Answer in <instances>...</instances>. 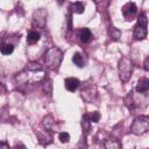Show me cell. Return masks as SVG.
I'll return each mask as SVG.
<instances>
[{
  "instance_id": "1",
  "label": "cell",
  "mask_w": 149,
  "mask_h": 149,
  "mask_svg": "<svg viewBox=\"0 0 149 149\" xmlns=\"http://www.w3.org/2000/svg\"><path fill=\"white\" fill-rule=\"evenodd\" d=\"M62 59H63V52L56 47H52V48L48 49L44 54L45 65L50 70H57L59 68L61 63H62Z\"/></svg>"
},
{
  "instance_id": "2",
  "label": "cell",
  "mask_w": 149,
  "mask_h": 149,
  "mask_svg": "<svg viewBox=\"0 0 149 149\" xmlns=\"http://www.w3.org/2000/svg\"><path fill=\"white\" fill-rule=\"evenodd\" d=\"M148 129H149V118L147 115H140L133 121L130 126V132L135 135H142L147 133Z\"/></svg>"
},
{
  "instance_id": "3",
  "label": "cell",
  "mask_w": 149,
  "mask_h": 149,
  "mask_svg": "<svg viewBox=\"0 0 149 149\" xmlns=\"http://www.w3.org/2000/svg\"><path fill=\"white\" fill-rule=\"evenodd\" d=\"M147 15L144 13L140 14L137 17V23L134 27V37L136 40H144L147 37Z\"/></svg>"
},
{
  "instance_id": "4",
  "label": "cell",
  "mask_w": 149,
  "mask_h": 149,
  "mask_svg": "<svg viewBox=\"0 0 149 149\" xmlns=\"http://www.w3.org/2000/svg\"><path fill=\"white\" fill-rule=\"evenodd\" d=\"M118 70H119V74H120V78L122 81H128L129 78H130V74H132V71H133V65H132V62L126 58V57H122L119 62V65H118Z\"/></svg>"
},
{
  "instance_id": "5",
  "label": "cell",
  "mask_w": 149,
  "mask_h": 149,
  "mask_svg": "<svg viewBox=\"0 0 149 149\" xmlns=\"http://www.w3.org/2000/svg\"><path fill=\"white\" fill-rule=\"evenodd\" d=\"M47 16L48 13L44 8H38L33 13V27L34 28H44L47 23Z\"/></svg>"
},
{
  "instance_id": "6",
  "label": "cell",
  "mask_w": 149,
  "mask_h": 149,
  "mask_svg": "<svg viewBox=\"0 0 149 149\" xmlns=\"http://www.w3.org/2000/svg\"><path fill=\"white\" fill-rule=\"evenodd\" d=\"M121 9H122V15L127 21H132L137 12V7L134 2H127Z\"/></svg>"
},
{
  "instance_id": "7",
  "label": "cell",
  "mask_w": 149,
  "mask_h": 149,
  "mask_svg": "<svg viewBox=\"0 0 149 149\" xmlns=\"http://www.w3.org/2000/svg\"><path fill=\"white\" fill-rule=\"evenodd\" d=\"M64 85H65V88H66L68 91H70V92H74V91L79 87L80 83H79V80H78L77 78L69 77V78H66V79L64 80Z\"/></svg>"
},
{
  "instance_id": "8",
  "label": "cell",
  "mask_w": 149,
  "mask_h": 149,
  "mask_svg": "<svg viewBox=\"0 0 149 149\" xmlns=\"http://www.w3.org/2000/svg\"><path fill=\"white\" fill-rule=\"evenodd\" d=\"M149 90V79L148 78H141L137 81L136 85V91L139 93H147Z\"/></svg>"
},
{
  "instance_id": "9",
  "label": "cell",
  "mask_w": 149,
  "mask_h": 149,
  "mask_svg": "<svg viewBox=\"0 0 149 149\" xmlns=\"http://www.w3.org/2000/svg\"><path fill=\"white\" fill-rule=\"evenodd\" d=\"M79 38L83 43H88L92 40V33L88 28H83L79 33Z\"/></svg>"
},
{
  "instance_id": "10",
  "label": "cell",
  "mask_w": 149,
  "mask_h": 149,
  "mask_svg": "<svg viewBox=\"0 0 149 149\" xmlns=\"http://www.w3.org/2000/svg\"><path fill=\"white\" fill-rule=\"evenodd\" d=\"M42 90L48 95H50L52 93V83L49 77H44V79L42 81Z\"/></svg>"
},
{
  "instance_id": "11",
  "label": "cell",
  "mask_w": 149,
  "mask_h": 149,
  "mask_svg": "<svg viewBox=\"0 0 149 149\" xmlns=\"http://www.w3.org/2000/svg\"><path fill=\"white\" fill-rule=\"evenodd\" d=\"M104 147L108 149H119L121 148V143L116 139H107L104 143Z\"/></svg>"
},
{
  "instance_id": "12",
  "label": "cell",
  "mask_w": 149,
  "mask_h": 149,
  "mask_svg": "<svg viewBox=\"0 0 149 149\" xmlns=\"http://www.w3.org/2000/svg\"><path fill=\"white\" fill-rule=\"evenodd\" d=\"M40 37H41V34H40L38 31H36V30H30V31L28 33V35H27V42H28L29 44H34V43H36V42L40 40Z\"/></svg>"
},
{
  "instance_id": "13",
  "label": "cell",
  "mask_w": 149,
  "mask_h": 149,
  "mask_svg": "<svg viewBox=\"0 0 149 149\" xmlns=\"http://www.w3.org/2000/svg\"><path fill=\"white\" fill-rule=\"evenodd\" d=\"M72 62H73L74 65H77L78 68L85 66V61H84V57L81 56L80 52H74V54H73V56H72Z\"/></svg>"
},
{
  "instance_id": "14",
  "label": "cell",
  "mask_w": 149,
  "mask_h": 149,
  "mask_svg": "<svg viewBox=\"0 0 149 149\" xmlns=\"http://www.w3.org/2000/svg\"><path fill=\"white\" fill-rule=\"evenodd\" d=\"M71 10L74 14H81L85 10V5L81 1H77V2H74V3L71 5Z\"/></svg>"
},
{
  "instance_id": "15",
  "label": "cell",
  "mask_w": 149,
  "mask_h": 149,
  "mask_svg": "<svg viewBox=\"0 0 149 149\" xmlns=\"http://www.w3.org/2000/svg\"><path fill=\"white\" fill-rule=\"evenodd\" d=\"M54 125H55V120L51 115H48L43 119V126L45 129H51L54 127Z\"/></svg>"
},
{
  "instance_id": "16",
  "label": "cell",
  "mask_w": 149,
  "mask_h": 149,
  "mask_svg": "<svg viewBox=\"0 0 149 149\" xmlns=\"http://www.w3.org/2000/svg\"><path fill=\"white\" fill-rule=\"evenodd\" d=\"M109 34H111V36H112V38H113L114 41H119V38L121 37V31H120L119 29H116L115 27H111Z\"/></svg>"
},
{
  "instance_id": "17",
  "label": "cell",
  "mask_w": 149,
  "mask_h": 149,
  "mask_svg": "<svg viewBox=\"0 0 149 149\" xmlns=\"http://www.w3.org/2000/svg\"><path fill=\"white\" fill-rule=\"evenodd\" d=\"M90 125H91V121L88 119V115L87 114L83 115V118H81V127H83V129L84 130H88L90 129Z\"/></svg>"
},
{
  "instance_id": "18",
  "label": "cell",
  "mask_w": 149,
  "mask_h": 149,
  "mask_svg": "<svg viewBox=\"0 0 149 149\" xmlns=\"http://www.w3.org/2000/svg\"><path fill=\"white\" fill-rule=\"evenodd\" d=\"M14 51V45L13 44H5L1 47V52L3 55H9Z\"/></svg>"
},
{
  "instance_id": "19",
  "label": "cell",
  "mask_w": 149,
  "mask_h": 149,
  "mask_svg": "<svg viewBox=\"0 0 149 149\" xmlns=\"http://www.w3.org/2000/svg\"><path fill=\"white\" fill-rule=\"evenodd\" d=\"M27 70H29V71H41L42 70V66L38 64V63H34V62H31V63H29L28 65H27Z\"/></svg>"
},
{
  "instance_id": "20",
  "label": "cell",
  "mask_w": 149,
  "mask_h": 149,
  "mask_svg": "<svg viewBox=\"0 0 149 149\" xmlns=\"http://www.w3.org/2000/svg\"><path fill=\"white\" fill-rule=\"evenodd\" d=\"M58 140H59L62 143H66V142H69V140H70V134H69L68 132H62V133H59V135H58Z\"/></svg>"
},
{
  "instance_id": "21",
  "label": "cell",
  "mask_w": 149,
  "mask_h": 149,
  "mask_svg": "<svg viewBox=\"0 0 149 149\" xmlns=\"http://www.w3.org/2000/svg\"><path fill=\"white\" fill-rule=\"evenodd\" d=\"M88 119H90V121L91 122H98L99 120H100V114H99V112H93L91 115H88Z\"/></svg>"
},
{
  "instance_id": "22",
  "label": "cell",
  "mask_w": 149,
  "mask_h": 149,
  "mask_svg": "<svg viewBox=\"0 0 149 149\" xmlns=\"http://www.w3.org/2000/svg\"><path fill=\"white\" fill-rule=\"evenodd\" d=\"M144 70H146V71L149 70V58H148V57L144 59Z\"/></svg>"
},
{
  "instance_id": "23",
  "label": "cell",
  "mask_w": 149,
  "mask_h": 149,
  "mask_svg": "<svg viewBox=\"0 0 149 149\" xmlns=\"http://www.w3.org/2000/svg\"><path fill=\"white\" fill-rule=\"evenodd\" d=\"M0 148H9V146L6 142H0Z\"/></svg>"
},
{
  "instance_id": "24",
  "label": "cell",
  "mask_w": 149,
  "mask_h": 149,
  "mask_svg": "<svg viewBox=\"0 0 149 149\" xmlns=\"http://www.w3.org/2000/svg\"><path fill=\"white\" fill-rule=\"evenodd\" d=\"M56 1H57V2H58V5L61 6V5H63V3H64V1H65V0H56Z\"/></svg>"
},
{
  "instance_id": "25",
  "label": "cell",
  "mask_w": 149,
  "mask_h": 149,
  "mask_svg": "<svg viewBox=\"0 0 149 149\" xmlns=\"http://www.w3.org/2000/svg\"><path fill=\"white\" fill-rule=\"evenodd\" d=\"M93 1H94V2H97V3H99V2H101L102 0H93Z\"/></svg>"
}]
</instances>
